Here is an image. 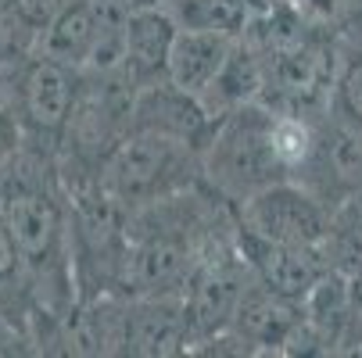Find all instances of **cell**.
<instances>
[{
    "label": "cell",
    "instance_id": "obj_1",
    "mask_svg": "<svg viewBox=\"0 0 362 358\" xmlns=\"http://www.w3.org/2000/svg\"><path fill=\"white\" fill-rule=\"evenodd\" d=\"M0 215L22 254V269L36 309L50 319H65L76 304L72 247H69V190L54 155L18 147L0 162Z\"/></svg>",
    "mask_w": 362,
    "mask_h": 358
},
{
    "label": "cell",
    "instance_id": "obj_2",
    "mask_svg": "<svg viewBox=\"0 0 362 358\" xmlns=\"http://www.w3.org/2000/svg\"><path fill=\"white\" fill-rule=\"evenodd\" d=\"M273 108L262 97L223 115L201 150V179L212 193L240 204L255 190L291 179L273 147Z\"/></svg>",
    "mask_w": 362,
    "mask_h": 358
},
{
    "label": "cell",
    "instance_id": "obj_3",
    "mask_svg": "<svg viewBox=\"0 0 362 358\" xmlns=\"http://www.w3.org/2000/svg\"><path fill=\"white\" fill-rule=\"evenodd\" d=\"M201 183V150L158 133H126L97 172V186L122 212H136Z\"/></svg>",
    "mask_w": 362,
    "mask_h": 358
},
{
    "label": "cell",
    "instance_id": "obj_4",
    "mask_svg": "<svg viewBox=\"0 0 362 358\" xmlns=\"http://www.w3.org/2000/svg\"><path fill=\"white\" fill-rule=\"evenodd\" d=\"M247 280H251V269L240 258V251L233 247V237L204 254L201 265L190 276V283L183 287L187 351H194L197 344L230 330Z\"/></svg>",
    "mask_w": 362,
    "mask_h": 358
},
{
    "label": "cell",
    "instance_id": "obj_5",
    "mask_svg": "<svg viewBox=\"0 0 362 358\" xmlns=\"http://www.w3.org/2000/svg\"><path fill=\"white\" fill-rule=\"evenodd\" d=\"M79 93V72L33 54L18 65V115H22V143L58 155V143L65 133V122L72 115Z\"/></svg>",
    "mask_w": 362,
    "mask_h": 358
},
{
    "label": "cell",
    "instance_id": "obj_6",
    "mask_svg": "<svg viewBox=\"0 0 362 358\" xmlns=\"http://www.w3.org/2000/svg\"><path fill=\"white\" fill-rule=\"evenodd\" d=\"M233 212L237 222L255 237H266L276 244H301V247H320L330 222V208L298 179H276L255 190L251 197L233 204Z\"/></svg>",
    "mask_w": 362,
    "mask_h": 358
},
{
    "label": "cell",
    "instance_id": "obj_7",
    "mask_svg": "<svg viewBox=\"0 0 362 358\" xmlns=\"http://www.w3.org/2000/svg\"><path fill=\"white\" fill-rule=\"evenodd\" d=\"M294 179L313 190L327 208L362 193V129L337 112L313 122V150Z\"/></svg>",
    "mask_w": 362,
    "mask_h": 358
},
{
    "label": "cell",
    "instance_id": "obj_8",
    "mask_svg": "<svg viewBox=\"0 0 362 358\" xmlns=\"http://www.w3.org/2000/svg\"><path fill=\"white\" fill-rule=\"evenodd\" d=\"M233 247L240 251V258L247 262L251 276L258 283H266L269 290L301 301L313 283L330 269L320 247H301V244H276L266 237H255L240 222H233Z\"/></svg>",
    "mask_w": 362,
    "mask_h": 358
},
{
    "label": "cell",
    "instance_id": "obj_9",
    "mask_svg": "<svg viewBox=\"0 0 362 358\" xmlns=\"http://www.w3.org/2000/svg\"><path fill=\"white\" fill-rule=\"evenodd\" d=\"M212 129H216V119L201 105V97L187 93L173 79H158L136 90L129 133H158V136H173L204 150Z\"/></svg>",
    "mask_w": 362,
    "mask_h": 358
},
{
    "label": "cell",
    "instance_id": "obj_10",
    "mask_svg": "<svg viewBox=\"0 0 362 358\" xmlns=\"http://www.w3.org/2000/svg\"><path fill=\"white\" fill-rule=\"evenodd\" d=\"M298 326H301V301H291L251 276L240 294L237 316L230 323V330L247 344V351L251 354H269V351L284 354V344L291 340V333Z\"/></svg>",
    "mask_w": 362,
    "mask_h": 358
},
{
    "label": "cell",
    "instance_id": "obj_11",
    "mask_svg": "<svg viewBox=\"0 0 362 358\" xmlns=\"http://www.w3.org/2000/svg\"><path fill=\"white\" fill-rule=\"evenodd\" d=\"M187 351L183 294L126 297V347L122 354L165 358Z\"/></svg>",
    "mask_w": 362,
    "mask_h": 358
},
{
    "label": "cell",
    "instance_id": "obj_12",
    "mask_svg": "<svg viewBox=\"0 0 362 358\" xmlns=\"http://www.w3.org/2000/svg\"><path fill=\"white\" fill-rule=\"evenodd\" d=\"M176 32H180V22L169 8H133L126 15L122 68L136 79V86L165 79Z\"/></svg>",
    "mask_w": 362,
    "mask_h": 358
},
{
    "label": "cell",
    "instance_id": "obj_13",
    "mask_svg": "<svg viewBox=\"0 0 362 358\" xmlns=\"http://www.w3.org/2000/svg\"><path fill=\"white\" fill-rule=\"evenodd\" d=\"M97 29H100V18H97L93 0H65L58 15L47 22V29L36 36V54L54 58V61L83 72L93 54Z\"/></svg>",
    "mask_w": 362,
    "mask_h": 358
},
{
    "label": "cell",
    "instance_id": "obj_14",
    "mask_svg": "<svg viewBox=\"0 0 362 358\" xmlns=\"http://www.w3.org/2000/svg\"><path fill=\"white\" fill-rule=\"evenodd\" d=\"M230 47H233V36H223V32H212V29L180 25V32L173 40V50H169L165 79H173L187 93L201 97L204 90H209V83L216 79V72L223 68Z\"/></svg>",
    "mask_w": 362,
    "mask_h": 358
},
{
    "label": "cell",
    "instance_id": "obj_15",
    "mask_svg": "<svg viewBox=\"0 0 362 358\" xmlns=\"http://www.w3.org/2000/svg\"><path fill=\"white\" fill-rule=\"evenodd\" d=\"M301 319L320 337V344L330 351H344L348 323H351V287L341 269H327L313 290L301 297Z\"/></svg>",
    "mask_w": 362,
    "mask_h": 358
},
{
    "label": "cell",
    "instance_id": "obj_16",
    "mask_svg": "<svg viewBox=\"0 0 362 358\" xmlns=\"http://www.w3.org/2000/svg\"><path fill=\"white\" fill-rule=\"evenodd\" d=\"M258 97H262V61H258L255 47L247 40H233L223 68L216 72L209 90L201 93V105L209 108V115L219 122L233 108L251 105V100H258Z\"/></svg>",
    "mask_w": 362,
    "mask_h": 358
},
{
    "label": "cell",
    "instance_id": "obj_17",
    "mask_svg": "<svg viewBox=\"0 0 362 358\" xmlns=\"http://www.w3.org/2000/svg\"><path fill=\"white\" fill-rule=\"evenodd\" d=\"M22 65V61H18ZM18 65H0V162H8L22 147L18 115Z\"/></svg>",
    "mask_w": 362,
    "mask_h": 358
},
{
    "label": "cell",
    "instance_id": "obj_18",
    "mask_svg": "<svg viewBox=\"0 0 362 358\" xmlns=\"http://www.w3.org/2000/svg\"><path fill=\"white\" fill-rule=\"evenodd\" d=\"M330 93H334V112L362 129V54L348 58L337 68Z\"/></svg>",
    "mask_w": 362,
    "mask_h": 358
},
{
    "label": "cell",
    "instance_id": "obj_19",
    "mask_svg": "<svg viewBox=\"0 0 362 358\" xmlns=\"http://www.w3.org/2000/svg\"><path fill=\"white\" fill-rule=\"evenodd\" d=\"M36 50V32L0 0V65H18Z\"/></svg>",
    "mask_w": 362,
    "mask_h": 358
},
{
    "label": "cell",
    "instance_id": "obj_20",
    "mask_svg": "<svg viewBox=\"0 0 362 358\" xmlns=\"http://www.w3.org/2000/svg\"><path fill=\"white\" fill-rule=\"evenodd\" d=\"M65 4V0H8V8L40 36L43 29H47V22L58 15V8Z\"/></svg>",
    "mask_w": 362,
    "mask_h": 358
},
{
    "label": "cell",
    "instance_id": "obj_21",
    "mask_svg": "<svg viewBox=\"0 0 362 358\" xmlns=\"http://www.w3.org/2000/svg\"><path fill=\"white\" fill-rule=\"evenodd\" d=\"M291 4H298L305 15H320V18H334L341 11L344 0H291Z\"/></svg>",
    "mask_w": 362,
    "mask_h": 358
},
{
    "label": "cell",
    "instance_id": "obj_22",
    "mask_svg": "<svg viewBox=\"0 0 362 358\" xmlns=\"http://www.w3.org/2000/svg\"><path fill=\"white\" fill-rule=\"evenodd\" d=\"M176 0H133V8H173Z\"/></svg>",
    "mask_w": 362,
    "mask_h": 358
},
{
    "label": "cell",
    "instance_id": "obj_23",
    "mask_svg": "<svg viewBox=\"0 0 362 358\" xmlns=\"http://www.w3.org/2000/svg\"><path fill=\"white\" fill-rule=\"evenodd\" d=\"M0 330H4V326H0Z\"/></svg>",
    "mask_w": 362,
    "mask_h": 358
}]
</instances>
